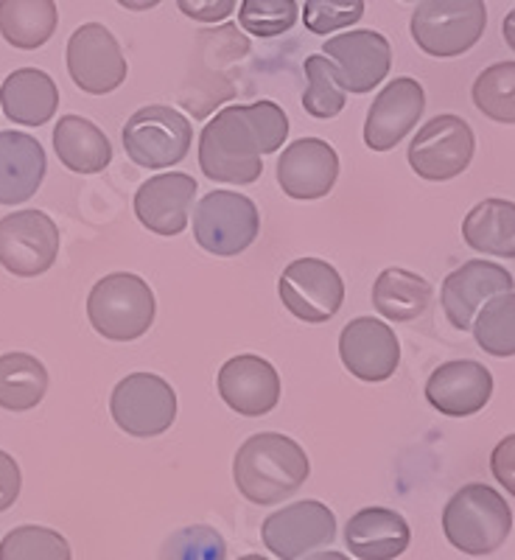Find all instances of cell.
<instances>
[{
    "mask_svg": "<svg viewBox=\"0 0 515 560\" xmlns=\"http://www.w3.org/2000/svg\"><path fill=\"white\" fill-rule=\"evenodd\" d=\"M289 138V118L274 102L230 104L199 135L204 177L224 185H249L264 174V154L278 152Z\"/></svg>",
    "mask_w": 515,
    "mask_h": 560,
    "instance_id": "cell-1",
    "label": "cell"
},
{
    "mask_svg": "<svg viewBox=\"0 0 515 560\" xmlns=\"http://www.w3.org/2000/svg\"><path fill=\"white\" fill-rule=\"evenodd\" d=\"M312 474L306 452L294 438L258 432L244 440L233 459V479L249 504L272 508L294 497Z\"/></svg>",
    "mask_w": 515,
    "mask_h": 560,
    "instance_id": "cell-2",
    "label": "cell"
},
{
    "mask_svg": "<svg viewBox=\"0 0 515 560\" xmlns=\"http://www.w3.org/2000/svg\"><path fill=\"white\" fill-rule=\"evenodd\" d=\"M443 533L459 552L473 558L493 555L513 533V510L496 488L471 482L448 499L443 510Z\"/></svg>",
    "mask_w": 515,
    "mask_h": 560,
    "instance_id": "cell-3",
    "label": "cell"
},
{
    "mask_svg": "<svg viewBox=\"0 0 515 560\" xmlns=\"http://www.w3.org/2000/svg\"><path fill=\"white\" fill-rule=\"evenodd\" d=\"M87 317L93 331L109 342H134L154 325L157 300L140 275L113 272L90 289Z\"/></svg>",
    "mask_w": 515,
    "mask_h": 560,
    "instance_id": "cell-4",
    "label": "cell"
},
{
    "mask_svg": "<svg viewBox=\"0 0 515 560\" xmlns=\"http://www.w3.org/2000/svg\"><path fill=\"white\" fill-rule=\"evenodd\" d=\"M488 26L484 0H420L412 14V39L429 57L454 59L471 51Z\"/></svg>",
    "mask_w": 515,
    "mask_h": 560,
    "instance_id": "cell-5",
    "label": "cell"
},
{
    "mask_svg": "<svg viewBox=\"0 0 515 560\" xmlns=\"http://www.w3.org/2000/svg\"><path fill=\"white\" fill-rule=\"evenodd\" d=\"M191 213L197 244L204 253L219 255V258L242 255L261 230L258 205L236 191L204 194Z\"/></svg>",
    "mask_w": 515,
    "mask_h": 560,
    "instance_id": "cell-6",
    "label": "cell"
},
{
    "mask_svg": "<svg viewBox=\"0 0 515 560\" xmlns=\"http://www.w3.org/2000/svg\"><path fill=\"white\" fill-rule=\"evenodd\" d=\"M194 127L179 109L166 104L143 107L124 124V149L140 168H172L191 149Z\"/></svg>",
    "mask_w": 515,
    "mask_h": 560,
    "instance_id": "cell-7",
    "label": "cell"
},
{
    "mask_svg": "<svg viewBox=\"0 0 515 560\" xmlns=\"http://www.w3.org/2000/svg\"><path fill=\"white\" fill-rule=\"evenodd\" d=\"M109 415L129 438H160L177 420V393L154 373H129L109 395Z\"/></svg>",
    "mask_w": 515,
    "mask_h": 560,
    "instance_id": "cell-8",
    "label": "cell"
},
{
    "mask_svg": "<svg viewBox=\"0 0 515 560\" xmlns=\"http://www.w3.org/2000/svg\"><path fill=\"white\" fill-rule=\"evenodd\" d=\"M477 152L471 124L459 115H434L409 143V166L429 183H446L471 166Z\"/></svg>",
    "mask_w": 515,
    "mask_h": 560,
    "instance_id": "cell-9",
    "label": "cell"
},
{
    "mask_svg": "<svg viewBox=\"0 0 515 560\" xmlns=\"http://www.w3.org/2000/svg\"><path fill=\"white\" fill-rule=\"evenodd\" d=\"M59 255V228L43 210H17L0 219V267L17 278H37Z\"/></svg>",
    "mask_w": 515,
    "mask_h": 560,
    "instance_id": "cell-10",
    "label": "cell"
},
{
    "mask_svg": "<svg viewBox=\"0 0 515 560\" xmlns=\"http://www.w3.org/2000/svg\"><path fill=\"white\" fill-rule=\"evenodd\" d=\"M280 303L303 323H328L344 303V280L323 258H297L280 275Z\"/></svg>",
    "mask_w": 515,
    "mask_h": 560,
    "instance_id": "cell-11",
    "label": "cell"
},
{
    "mask_svg": "<svg viewBox=\"0 0 515 560\" xmlns=\"http://www.w3.org/2000/svg\"><path fill=\"white\" fill-rule=\"evenodd\" d=\"M264 547L272 549L274 558L297 560L303 555L323 549L337 538V516L331 508L317 499H300L274 510L261 527Z\"/></svg>",
    "mask_w": 515,
    "mask_h": 560,
    "instance_id": "cell-12",
    "label": "cell"
},
{
    "mask_svg": "<svg viewBox=\"0 0 515 560\" xmlns=\"http://www.w3.org/2000/svg\"><path fill=\"white\" fill-rule=\"evenodd\" d=\"M68 73L90 96H107L127 79L121 45L102 23H84L68 39Z\"/></svg>",
    "mask_w": 515,
    "mask_h": 560,
    "instance_id": "cell-13",
    "label": "cell"
},
{
    "mask_svg": "<svg viewBox=\"0 0 515 560\" xmlns=\"http://www.w3.org/2000/svg\"><path fill=\"white\" fill-rule=\"evenodd\" d=\"M339 359L350 376L367 384L387 382L401 364V342L384 319L356 317L339 334Z\"/></svg>",
    "mask_w": 515,
    "mask_h": 560,
    "instance_id": "cell-14",
    "label": "cell"
},
{
    "mask_svg": "<svg viewBox=\"0 0 515 560\" xmlns=\"http://www.w3.org/2000/svg\"><path fill=\"white\" fill-rule=\"evenodd\" d=\"M426 109V93L418 79H393L370 104L364 121V143L373 152H389L407 138Z\"/></svg>",
    "mask_w": 515,
    "mask_h": 560,
    "instance_id": "cell-15",
    "label": "cell"
},
{
    "mask_svg": "<svg viewBox=\"0 0 515 560\" xmlns=\"http://www.w3.org/2000/svg\"><path fill=\"white\" fill-rule=\"evenodd\" d=\"M323 54L339 68L344 93H359V96L376 90L393 68V45L373 28L328 39Z\"/></svg>",
    "mask_w": 515,
    "mask_h": 560,
    "instance_id": "cell-16",
    "label": "cell"
},
{
    "mask_svg": "<svg viewBox=\"0 0 515 560\" xmlns=\"http://www.w3.org/2000/svg\"><path fill=\"white\" fill-rule=\"evenodd\" d=\"M339 179V154L323 138L294 140L278 160V183L283 194L314 202L333 191Z\"/></svg>",
    "mask_w": 515,
    "mask_h": 560,
    "instance_id": "cell-17",
    "label": "cell"
},
{
    "mask_svg": "<svg viewBox=\"0 0 515 560\" xmlns=\"http://www.w3.org/2000/svg\"><path fill=\"white\" fill-rule=\"evenodd\" d=\"M515 280L504 267L493 261H468L459 269H454L446 280H443V292H440V303L446 312L448 323L457 331H471L473 317L479 308L488 303L490 298H496L502 292H513Z\"/></svg>",
    "mask_w": 515,
    "mask_h": 560,
    "instance_id": "cell-18",
    "label": "cell"
},
{
    "mask_svg": "<svg viewBox=\"0 0 515 560\" xmlns=\"http://www.w3.org/2000/svg\"><path fill=\"white\" fill-rule=\"evenodd\" d=\"M219 395L236 415L264 418L280 401V376L272 362L255 353H242L222 364L219 370Z\"/></svg>",
    "mask_w": 515,
    "mask_h": 560,
    "instance_id": "cell-19",
    "label": "cell"
},
{
    "mask_svg": "<svg viewBox=\"0 0 515 560\" xmlns=\"http://www.w3.org/2000/svg\"><path fill=\"white\" fill-rule=\"evenodd\" d=\"M194 199H197V179L191 174H157L134 194V217L157 236H179L188 228Z\"/></svg>",
    "mask_w": 515,
    "mask_h": 560,
    "instance_id": "cell-20",
    "label": "cell"
},
{
    "mask_svg": "<svg viewBox=\"0 0 515 560\" xmlns=\"http://www.w3.org/2000/svg\"><path fill=\"white\" fill-rule=\"evenodd\" d=\"M493 395V376L473 359H454L440 364L426 382V398L440 415L468 418L488 407Z\"/></svg>",
    "mask_w": 515,
    "mask_h": 560,
    "instance_id": "cell-21",
    "label": "cell"
},
{
    "mask_svg": "<svg viewBox=\"0 0 515 560\" xmlns=\"http://www.w3.org/2000/svg\"><path fill=\"white\" fill-rule=\"evenodd\" d=\"M412 544V529L389 508H364L344 524V547L359 560H395Z\"/></svg>",
    "mask_w": 515,
    "mask_h": 560,
    "instance_id": "cell-22",
    "label": "cell"
},
{
    "mask_svg": "<svg viewBox=\"0 0 515 560\" xmlns=\"http://www.w3.org/2000/svg\"><path fill=\"white\" fill-rule=\"evenodd\" d=\"M48 160L39 140L17 129L0 132V205H23L43 185Z\"/></svg>",
    "mask_w": 515,
    "mask_h": 560,
    "instance_id": "cell-23",
    "label": "cell"
},
{
    "mask_svg": "<svg viewBox=\"0 0 515 560\" xmlns=\"http://www.w3.org/2000/svg\"><path fill=\"white\" fill-rule=\"evenodd\" d=\"M0 104H3V115L12 124L43 127V124H48L57 115V82L39 68H20L3 79Z\"/></svg>",
    "mask_w": 515,
    "mask_h": 560,
    "instance_id": "cell-24",
    "label": "cell"
},
{
    "mask_svg": "<svg viewBox=\"0 0 515 560\" xmlns=\"http://www.w3.org/2000/svg\"><path fill=\"white\" fill-rule=\"evenodd\" d=\"M54 152L77 174H102L113 163V143L102 127L82 115H62L54 127Z\"/></svg>",
    "mask_w": 515,
    "mask_h": 560,
    "instance_id": "cell-25",
    "label": "cell"
},
{
    "mask_svg": "<svg viewBox=\"0 0 515 560\" xmlns=\"http://www.w3.org/2000/svg\"><path fill=\"white\" fill-rule=\"evenodd\" d=\"M463 238L471 249L493 258H515V202L484 199L468 210Z\"/></svg>",
    "mask_w": 515,
    "mask_h": 560,
    "instance_id": "cell-26",
    "label": "cell"
},
{
    "mask_svg": "<svg viewBox=\"0 0 515 560\" xmlns=\"http://www.w3.org/2000/svg\"><path fill=\"white\" fill-rule=\"evenodd\" d=\"M432 283L423 275L401 267H389L373 283V306L384 319L412 323L423 317L432 303Z\"/></svg>",
    "mask_w": 515,
    "mask_h": 560,
    "instance_id": "cell-27",
    "label": "cell"
},
{
    "mask_svg": "<svg viewBox=\"0 0 515 560\" xmlns=\"http://www.w3.org/2000/svg\"><path fill=\"white\" fill-rule=\"evenodd\" d=\"M57 26L54 0H0V34L12 48L37 51L54 37Z\"/></svg>",
    "mask_w": 515,
    "mask_h": 560,
    "instance_id": "cell-28",
    "label": "cell"
},
{
    "mask_svg": "<svg viewBox=\"0 0 515 560\" xmlns=\"http://www.w3.org/2000/svg\"><path fill=\"white\" fill-rule=\"evenodd\" d=\"M48 370L32 353H3L0 357V409L28 412L39 407L48 393Z\"/></svg>",
    "mask_w": 515,
    "mask_h": 560,
    "instance_id": "cell-29",
    "label": "cell"
},
{
    "mask_svg": "<svg viewBox=\"0 0 515 560\" xmlns=\"http://www.w3.org/2000/svg\"><path fill=\"white\" fill-rule=\"evenodd\" d=\"M477 345L490 357H515V292L490 298L471 325Z\"/></svg>",
    "mask_w": 515,
    "mask_h": 560,
    "instance_id": "cell-30",
    "label": "cell"
},
{
    "mask_svg": "<svg viewBox=\"0 0 515 560\" xmlns=\"http://www.w3.org/2000/svg\"><path fill=\"white\" fill-rule=\"evenodd\" d=\"M303 70H306L303 109L312 118H323V121L325 118H337L344 109V104H348L337 65L325 57V54H314V57L306 59Z\"/></svg>",
    "mask_w": 515,
    "mask_h": 560,
    "instance_id": "cell-31",
    "label": "cell"
},
{
    "mask_svg": "<svg viewBox=\"0 0 515 560\" xmlns=\"http://www.w3.org/2000/svg\"><path fill=\"white\" fill-rule=\"evenodd\" d=\"M471 98L490 121L515 124V62H496L484 68L473 82Z\"/></svg>",
    "mask_w": 515,
    "mask_h": 560,
    "instance_id": "cell-32",
    "label": "cell"
},
{
    "mask_svg": "<svg viewBox=\"0 0 515 560\" xmlns=\"http://www.w3.org/2000/svg\"><path fill=\"white\" fill-rule=\"evenodd\" d=\"M0 560H73V552L68 538L57 529L23 524L3 535Z\"/></svg>",
    "mask_w": 515,
    "mask_h": 560,
    "instance_id": "cell-33",
    "label": "cell"
},
{
    "mask_svg": "<svg viewBox=\"0 0 515 560\" xmlns=\"http://www.w3.org/2000/svg\"><path fill=\"white\" fill-rule=\"evenodd\" d=\"M294 0H244L238 9V23L255 37H280L297 23Z\"/></svg>",
    "mask_w": 515,
    "mask_h": 560,
    "instance_id": "cell-34",
    "label": "cell"
},
{
    "mask_svg": "<svg viewBox=\"0 0 515 560\" xmlns=\"http://www.w3.org/2000/svg\"><path fill=\"white\" fill-rule=\"evenodd\" d=\"M227 558V544L213 527L191 524L183 527L163 544L160 560H224Z\"/></svg>",
    "mask_w": 515,
    "mask_h": 560,
    "instance_id": "cell-35",
    "label": "cell"
},
{
    "mask_svg": "<svg viewBox=\"0 0 515 560\" xmlns=\"http://www.w3.org/2000/svg\"><path fill=\"white\" fill-rule=\"evenodd\" d=\"M364 18V0H306L303 23L312 34H333L356 26Z\"/></svg>",
    "mask_w": 515,
    "mask_h": 560,
    "instance_id": "cell-36",
    "label": "cell"
},
{
    "mask_svg": "<svg viewBox=\"0 0 515 560\" xmlns=\"http://www.w3.org/2000/svg\"><path fill=\"white\" fill-rule=\"evenodd\" d=\"M490 471L510 497H515V434L499 440L493 454H490Z\"/></svg>",
    "mask_w": 515,
    "mask_h": 560,
    "instance_id": "cell-37",
    "label": "cell"
},
{
    "mask_svg": "<svg viewBox=\"0 0 515 560\" xmlns=\"http://www.w3.org/2000/svg\"><path fill=\"white\" fill-rule=\"evenodd\" d=\"M177 7L197 23H222L236 12V0H177Z\"/></svg>",
    "mask_w": 515,
    "mask_h": 560,
    "instance_id": "cell-38",
    "label": "cell"
},
{
    "mask_svg": "<svg viewBox=\"0 0 515 560\" xmlns=\"http://www.w3.org/2000/svg\"><path fill=\"white\" fill-rule=\"evenodd\" d=\"M20 490H23V474H20L17 459L0 448V513L17 502Z\"/></svg>",
    "mask_w": 515,
    "mask_h": 560,
    "instance_id": "cell-39",
    "label": "cell"
},
{
    "mask_svg": "<svg viewBox=\"0 0 515 560\" xmlns=\"http://www.w3.org/2000/svg\"><path fill=\"white\" fill-rule=\"evenodd\" d=\"M115 3H121L124 9H129V12H149V9L160 7L163 0H115Z\"/></svg>",
    "mask_w": 515,
    "mask_h": 560,
    "instance_id": "cell-40",
    "label": "cell"
},
{
    "mask_svg": "<svg viewBox=\"0 0 515 560\" xmlns=\"http://www.w3.org/2000/svg\"><path fill=\"white\" fill-rule=\"evenodd\" d=\"M502 34H504V43L510 45V51L515 54V9L513 12H507V18H504Z\"/></svg>",
    "mask_w": 515,
    "mask_h": 560,
    "instance_id": "cell-41",
    "label": "cell"
},
{
    "mask_svg": "<svg viewBox=\"0 0 515 560\" xmlns=\"http://www.w3.org/2000/svg\"><path fill=\"white\" fill-rule=\"evenodd\" d=\"M306 560H350V558H348V555H342V552H331V549H328V552L308 555Z\"/></svg>",
    "mask_w": 515,
    "mask_h": 560,
    "instance_id": "cell-42",
    "label": "cell"
},
{
    "mask_svg": "<svg viewBox=\"0 0 515 560\" xmlns=\"http://www.w3.org/2000/svg\"><path fill=\"white\" fill-rule=\"evenodd\" d=\"M238 560H269V558H264V555H244V558Z\"/></svg>",
    "mask_w": 515,
    "mask_h": 560,
    "instance_id": "cell-43",
    "label": "cell"
}]
</instances>
